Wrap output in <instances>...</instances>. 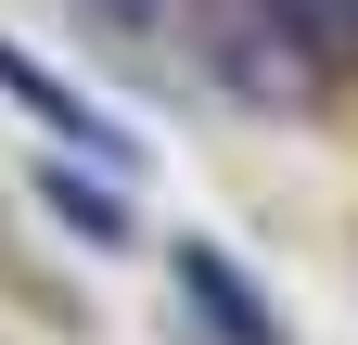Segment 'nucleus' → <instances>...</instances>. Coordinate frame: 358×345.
Masks as SVG:
<instances>
[{
  "label": "nucleus",
  "mask_w": 358,
  "mask_h": 345,
  "mask_svg": "<svg viewBox=\"0 0 358 345\" xmlns=\"http://www.w3.org/2000/svg\"><path fill=\"white\" fill-rule=\"evenodd\" d=\"M179 294L205 307V332H217V345H282V332H268V294H256L217 243H179Z\"/></svg>",
  "instance_id": "nucleus-3"
},
{
  "label": "nucleus",
  "mask_w": 358,
  "mask_h": 345,
  "mask_svg": "<svg viewBox=\"0 0 358 345\" xmlns=\"http://www.w3.org/2000/svg\"><path fill=\"white\" fill-rule=\"evenodd\" d=\"M179 26H192V52L217 64V90L256 103V115H307L320 77H333V52L307 38L294 0H179Z\"/></svg>",
  "instance_id": "nucleus-1"
},
{
  "label": "nucleus",
  "mask_w": 358,
  "mask_h": 345,
  "mask_svg": "<svg viewBox=\"0 0 358 345\" xmlns=\"http://www.w3.org/2000/svg\"><path fill=\"white\" fill-rule=\"evenodd\" d=\"M0 90H13V103H26L38 128H64V141H90V154L115 166V179H141V141H128V128H103V115H90V103H77V90H64V77L38 64V52H13V38H0Z\"/></svg>",
  "instance_id": "nucleus-2"
},
{
  "label": "nucleus",
  "mask_w": 358,
  "mask_h": 345,
  "mask_svg": "<svg viewBox=\"0 0 358 345\" xmlns=\"http://www.w3.org/2000/svg\"><path fill=\"white\" fill-rule=\"evenodd\" d=\"M38 192H52V218H64V230H90V243H128V205H115V179H90V166H38Z\"/></svg>",
  "instance_id": "nucleus-4"
},
{
  "label": "nucleus",
  "mask_w": 358,
  "mask_h": 345,
  "mask_svg": "<svg viewBox=\"0 0 358 345\" xmlns=\"http://www.w3.org/2000/svg\"><path fill=\"white\" fill-rule=\"evenodd\" d=\"M77 13H103L115 38H154V26H179V0H77Z\"/></svg>",
  "instance_id": "nucleus-5"
}]
</instances>
